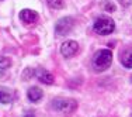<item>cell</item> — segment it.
<instances>
[{
	"label": "cell",
	"mask_w": 132,
	"mask_h": 117,
	"mask_svg": "<svg viewBox=\"0 0 132 117\" xmlns=\"http://www.w3.org/2000/svg\"><path fill=\"white\" fill-rule=\"evenodd\" d=\"M112 52L110 49H98L92 58V66L96 72H104L111 66Z\"/></svg>",
	"instance_id": "obj_1"
},
{
	"label": "cell",
	"mask_w": 132,
	"mask_h": 117,
	"mask_svg": "<svg viewBox=\"0 0 132 117\" xmlns=\"http://www.w3.org/2000/svg\"><path fill=\"white\" fill-rule=\"evenodd\" d=\"M93 30L96 31L98 35H108L115 30V23L111 17L108 16H101L98 17L93 24Z\"/></svg>",
	"instance_id": "obj_2"
},
{
	"label": "cell",
	"mask_w": 132,
	"mask_h": 117,
	"mask_svg": "<svg viewBox=\"0 0 132 117\" xmlns=\"http://www.w3.org/2000/svg\"><path fill=\"white\" fill-rule=\"evenodd\" d=\"M52 109H55L56 112L63 113V114H70L76 110L77 103L73 99H66V97H56L51 102Z\"/></svg>",
	"instance_id": "obj_3"
},
{
	"label": "cell",
	"mask_w": 132,
	"mask_h": 117,
	"mask_svg": "<svg viewBox=\"0 0 132 117\" xmlns=\"http://www.w3.org/2000/svg\"><path fill=\"white\" fill-rule=\"evenodd\" d=\"M75 27V18L73 17H62L56 21L55 24V33L58 37H65L72 31V28Z\"/></svg>",
	"instance_id": "obj_4"
},
{
	"label": "cell",
	"mask_w": 132,
	"mask_h": 117,
	"mask_svg": "<svg viewBox=\"0 0 132 117\" xmlns=\"http://www.w3.org/2000/svg\"><path fill=\"white\" fill-rule=\"evenodd\" d=\"M77 51H79V45H77L76 41H65L63 44L61 45V52L65 58H72L73 55H76Z\"/></svg>",
	"instance_id": "obj_5"
},
{
	"label": "cell",
	"mask_w": 132,
	"mask_h": 117,
	"mask_svg": "<svg viewBox=\"0 0 132 117\" xmlns=\"http://www.w3.org/2000/svg\"><path fill=\"white\" fill-rule=\"evenodd\" d=\"M34 75L37 76V79H38L39 82H42V83H45V85H52L53 81H55V79H53V75L44 68L37 69V71L34 72Z\"/></svg>",
	"instance_id": "obj_6"
},
{
	"label": "cell",
	"mask_w": 132,
	"mask_h": 117,
	"mask_svg": "<svg viewBox=\"0 0 132 117\" xmlns=\"http://www.w3.org/2000/svg\"><path fill=\"white\" fill-rule=\"evenodd\" d=\"M20 20L26 24H32L38 20V13L34 10H30V9H24L20 11Z\"/></svg>",
	"instance_id": "obj_7"
},
{
	"label": "cell",
	"mask_w": 132,
	"mask_h": 117,
	"mask_svg": "<svg viewBox=\"0 0 132 117\" xmlns=\"http://www.w3.org/2000/svg\"><path fill=\"white\" fill-rule=\"evenodd\" d=\"M42 90L39 89L38 86H32V87H30L27 92V97H28V100L30 102H32V103H37V102H39L41 99H42Z\"/></svg>",
	"instance_id": "obj_8"
},
{
	"label": "cell",
	"mask_w": 132,
	"mask_h": 117,
	"mask_svg": "<svg viewBox=\"0 0 132 117\" xmlns=\"http://www.w3.org/2000/svg\"><path fill=\"white\" fill-rule=\"evenodd\" d=\"M14 99V94L13 92L7 87H2L0 86V103L3 104H7V103H11Z\"/></svg>",
	"instance_id": "obj_9"
},
{
	"label": "cell",
	"mask_w": 132,
	"mask_h": 117,
	"mask_svg": "<svg viewBox=\"0 0 132 117\" xmlns=\"http://www.w3.org/2000/svg\"><path fill=\"white\" fill-rule=\"evenodd\" d=\"M121 64L128 69L132 68V48L124 49V52L121 54Z\"/></svg>",
	"instance_id": "obj_10"
},
{
	"label": "cell",
	"mask_w": 132,
	"mask_h": 117,
	"mask_svg": "<svg viewBox=\"0 0 132 117\" xmlns=\"http://www.w3.org/2000/svg\"><path fill=\"white\" fill-rule=\"evenodd\" d=\"M49 4V7L52 9H62L63 7V2L62 0H46Z\"/></svg>",
	"instance_id": "obj_11"
},
{
	"label": "cell",
	"mask_w": 132,
	"mask_h": 117,
	"mask_svg": "<svg viewBox=\"0 0 132 117\" xmlns=\"http://www.w3.org/2000/svg\"><path fill=\"white\" fill-rule=\"evenodd\" d=\"M10 65H11L10 58H7V56H0V69H6Z\"/></svg>",
	"instance_id": "obj_12"
},
{
	"label": "cell",
	"mask_w": 132,
	"mask_h": 117,
	"mask_svg": "<svg viewBox=\"0 0 132 117\" xmlns=\"http://www.w3.org/2000/svg\"><path fill=\"white\" fill-rule=\"evenodd\" d=\"M103 9L105 11H108V13H114L115 11V6L111 2H103Z\"/></svg>",
	"instance_id": "obj_13"
},
{
	"label": "cell",
	"mask_w": 132,
	"mask_h": 117,
	"mask_svg": "<svg viewBox=\"0 0 132 117\" xmlns=\"http://www.w3.org/2000/svg\"><path fill=\"white\" fill-rule=\"evenodd\" d=\"M118 2H119V4H122L124 7H128L132 3V0H118Z\"/></svg>",
	"instance_id": "obj_14"
},
{
	"label": "cell",
	"mask_w": 132,
	"mask_h": 117,
	"mask_svg": "<svg viewBox=\"0 0 132 117\" xmlns=\"http://www.w3.org/2000/svg\"><path fill=\"white\" fill-rule=\"evenodd\" d=\"M32 69H26V74H24V78H26V79H28V76H32Z\"/></svg>",
	"instance_id": "obj_15"
},
{
	"label": "cell",
	"mask_w": 132,
	"mask_h": 117,
	"mask_svg": "<svg viewBox=\"0 0 132 117\" xmlns=\"http://www.w3.org/2000/svg\"><path fill=\"white\" fill-rule=\"evenodd\" d=\"M26 117H34V116H32V114H30V116H26Z\"/></svg>",
	"instance_id": "obj_16"
},
{
	"label": "cell",
	"mask_w": 132,
	"mask_h": 117,
	"mask_svg": "<svg viewBox=\"0 0 132 117\" xmlns=\"http://www.w3.org/2000/svg\"><path fill=\"white\" fill-rule=\"evenodd\" d=\"M131 82H132V76H131Z\"/></svg>",
	"instance_id": "obj_17"
}]
</instances>
